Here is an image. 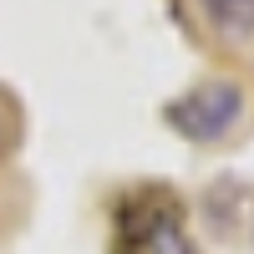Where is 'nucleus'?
<instances>
[{
	"instance_id": "f03ea898",
	"label": "nucleus",
	"mask_w": 254,
	"mask_h": 254,
	"mask_svg": "<svg viewBox=\"0 0 254 254\" xmlns=\"http://www.w3.org/2000/svg\"><path fill=\"white\" fill-rule=\"evenodd\" d=\"M122 254H193L168 203H132L122 214Z\"/></svg>"
},
{
	"instance_id": "f257e3e1",
	"label": "nucleus",
	"mask_w": 254,
	"mask_h": 254,
	"mask_svg": "<svg viewBox=\"0 0 254 254\" xmlns=\"http://www.w3.org/2000/svg\"><path fill=\"white\" fill-rule=\"evenodd\" d=\"M244 107H249V97L239 81H229V76H214V81H198L193 92H183L178 102H168V127H173L178 137L188 142H224L234 127L244 122Z\"/></svg>"
},
{
	"instance_id": "20e7f679",
	"label": "nucleus",
	"mask_w": 254,
	"mask_h": 254,
	"mask_svg": "<svg viewBox=\"0 0 254 254\" xmlns=\"http://www.w3.org/2000/svg\"><path fill=\"white\" fill-rule=\"evenodd\" d=\"M10 137H15V132H10V112L0 107V153H5V147H10Z\"/></svg>"
},
{
	"instance_id": "7ed1b4c3",
	"label": "nucleus",
	"mask_w": 254,
	"mask_h": 254,
	"mask_svg": "<svg viewBox=\"0 0 254 254\" xmlns=\"http://www.w3.org/2000/svg\"><path fill=\"white\" fill-rule=\"evenodd\" d=\"M224 41H254V0H198Z\"/></svg>"
}]
</instances>
